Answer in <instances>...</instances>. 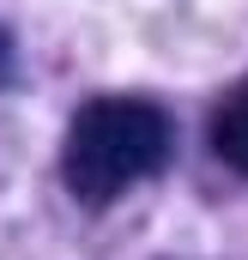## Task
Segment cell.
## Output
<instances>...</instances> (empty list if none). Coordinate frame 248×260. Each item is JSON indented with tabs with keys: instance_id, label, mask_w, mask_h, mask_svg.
<instances>
[{
	"instance_id": "6da1fadb",
	"label": "cell",
	"mask_w": 248,
	"mask_h": 260,
	"mask_svg": "<svg viewBox=\"0 0 248 260\" xmlns=\"http://www.w3.org/2000/svg\"><path fill=\"white\" fill-rule=\"evenodd\" d=\"M170 157V115L145 97H97L73 115L61 176L85 206H109Z\"/></svg>"
},
{
	"instance_id": "7a4b0ae2",
	"label": "cell",
	"mask_w": 248,
	"mask_h": 260,
	"mask_svg": "<svg viewBox=\"0 0 248 260\" xmlns=\"http://www.w3.org/2000/svg\"><path fill=\"white\" fill-rule=\"evenodd\" d=\"M212 151H218L230 170H242V176H248V91H242V97H230L224 115L212 121Z\"/></svg>"
},
{
	"instance_id": "3957f363",
	"label": "cell",
	"mask_w": 248,
	"mask_h": 260,
	"mask_svg": "<svg viewBox=\"0 0 248 260\" xmlns=\"http://www.w3.org/2000/svg\"><path fill=\"white\" fill-rule=\"evenodd\" d=\"M6 73H12V43H6V30H0V85H6Z\"/></svg>"
}]
</instances>
